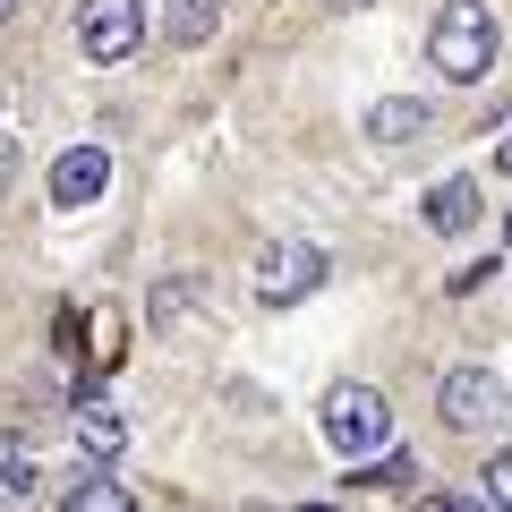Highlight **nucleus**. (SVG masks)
Listing matches in <instances>:
<instances>
[{"mask_svg": "<svg viewBox=\"0 0 512 512\" xmlns=\"http://www.w3.org/2000/svg\"><path fill=\"white\" fill-rule=\"evenodd\" d=\"M427 60H436V77H453V86L487 77L495 69V9L487 0H444L436 26H427Z\"/></svg>", "mask_w": 512, "mask_h": 512, "instance_id": "f257e3e1", "label": "nucleus"}, {"mask_svg": "<svg viewBox=\"0 0 512 512\" xmlns=\"http://www.w3.org/2000/svg\"><path fill=\"white\" fill-rule=\"evenodd\" d=\"M325 444L342 461H376L393 444V402H384L376 384H333L325 393Z\"/></svg>", "mask_w": 512, "mask_h": 512, "instance_id": "f03ea898", "label": "nucleus"}, {"mask_svg": "<svg viewBox=\"0 0 512 512\" xmlns=\"http://www.w3.org/2000/svg\"><path fill=\"white\" fill-rule=\"evenodd\" d=\"M436 410H444V427L478 436V427H504L512 393H504V376H495V367H453V376L436 384Z\"/></svg>", "mask_w": 512, "mask_h": 512, "instance_id": "7ed1b4c3", "label": "nucleus"}, {"mask_svg": "<svg viewBox=\"0 0 512 512\" xmlns=\"http://www.w3.org/2000/svg\"><path fill=\"white\" fill-rule=\"evenodd\" d=\"M316 282H325V248L316 239H265V256H256V299L265 308H291Z\"/></svg>", "mask_w": 512, "mask_h": 512, "instance_id": "20e7f679", "label": "nucleus"}, {"mask_svg": "<svg viewBox=\"0 0 512 512\" xmlns=\"http://www.w3.org/2000/svg\"><path fill=\"white\" fill-rule=\"evenodd\" d=\"M77 43H86V60H128L146 43V0H86L77 9Z\"/></svg>", "mask_w": 512, "mask_h": 512, "instance_id": "39448f33", "label": "nucleus"}, {"mask_svg": "<svg viewBox=\"0 0 512 512\" xmlns=\"http://www.w3.org/2000/svg\"><path fill=\"white\" fill-rule=\"evenodd\" d=\"M111 188V154L103 146H69L52 163V205H94Z\"/></svg>", "mask_w": 512, "mask_h": 512, "instance_id": "423d86ee", "label": "nucleus"}, {"mask_svg": "<svg viewBox=\"0 0 512 512\" xmlns=\"http://www.w3.org/2000/svg\"><path fill=\"white\" fill-rule=\"evenodd\" d=\"M60 512H137V495H128L120 478L94 461V470H77L69 487H60Z\"/></svg>", "mask_w": 512, "mask_h": 512, "instance_id": "0eeeda50", "label": "nucleus"}, {"mask_svg": "<svg viewBox=\"0 0 512 512\" xmlns=\"http://www.w3.org/2000/svg\"><path fill=\"white\" fill-rule=\"evenodd\" d=\"M69 436H77V453H86V461H120V444H128V427H120V410H103V402H77V419H69Z\"/></svg>", "mask_w": 512, "mask_h": 512, "instance_id": "6e6552de", "label": "nucleus"}, {"mask_svg": "<svg viewBox=\"0 0 512 512\" xmlns=\"http://www.w3.org/2000/svg\"><path fill=\"white\" fill-rule=\"evenodd\" d=\"M419 128H427V94H384V103L367 111V137H376V146H410Z\"/></svg>", "mask_w": 512, "mask_h": 512, "instance_id": "1a4fd4ad", "label": "nucleus"}, {"mask_svg": "<svg viewBox=\"0 0 512 512\" xmlns=\"http://www.w3.org/2000/svg\"><path fill=\"white\" fill-rule=\"evenodd\" d=\"M470 222H478V188H470V180L427 188V231H436V239H461Z\"/></svg>", "mask_w": 512, "mask_h": 512, "instance_id": "9d476101", "label": "nucleus"}, {"mask_svg": "<svg viewBox=\"0 0 512 512\" xmlns=\"http://www.w3.org/2000/svg\"><path fill=\"white\" fill-rule=\"evenodd\" d=\"M214 18H222L214 0H171V9H163V35L171 43H205V35H214Z\"/></svg>", "mask_w": 512, "mask_h": 512, "instance_id": "9b49d317", "label": "nucleus"}, {"mask_svg": "<svg viewBox=\"0 0 512 512\" xmlns=\"http://www.w3.org/2000/svg\"><path fill=\"white\" fill-rule=\"evenodd\" d=\"M478 487H487V512H512V444H495V453H487Z\"/></svg>", "mask_w": 512, "mask_h": 512, "instance_id": "f8f14e48", "label": "nucleus"}, {"mask_svg": "<svg viewBox=\"0 0 512 512\" xmlns=\"http://www.w3.org/2000/svg\"><path fill=\"white\" fill-rule=\"evenodd\" d=\"M18 495H35V461L18 444H0V504H18Z\"/></svg>", "mask_w": 512, "mask_h": 512, "instance_id": "ddd939ff", "label": "nucleus"}, {"mask_svg": "<svg viewBox=\"0 0 512 512\" xmlns=\"http://www.w3.org/2000/svg\"><path fill=\"white\" fill-rule=\"evenodd\" d=\"M410 512H487V504H470V495H436V487H427Z\"/></svg>", "mask_w": 512, "mask_h": 512, "instance_id": "4468645a", "label": "nucleus"}, {"mask_svg": "<svg viewBox=\"0 0 512 512\" xmlns=\"http://www.w3.org/2000/svg\"><path fill=\"white\" fill-rule=\"evenodd\" d=\"M495 163H504V171H512V137H504V146H495Z\"/></svg>", "mask_w": 512, "mask_h": 512, "instance_id": "2eb2a0df", "label": "nucleus"}, {"mask_svg": "<svg viewBox=\"0 0 512 512\" xmlns=\"http://www.w3.org/2000/svg\"><path fill=\"white\" fill-rule=\"evenodd\" d=\"M291 512H342V504H291Z\"/></svg>", "mask_w": 512, "mask_h": 512, "instance_id": "dca6fc26", "label": "nucleus"}, {"mask_svg": "<svg viewBox=\"0 0 512 512\" xmlns=\"http://www.w3.org/2000/svg\"><path fill=\"white\" fill-rule=\"evenodd\" d=\"M9 18H18V0H0V26H9Z\"/></svg>", "mask_w": 512, "mask_h": 512, "instance_id": "f3484780", "label": "nucleus"}, {"mask_svg": "<svg viewBox=\"0 0 512 512\" xmlns=\"http://www.w3.org/2000/svg\"><path fill=\"white\" fill-rule=\"evenodd\" d=\"M9 154H18V146H0V180H9Z\"/></svg>", "mask_w": 512, "mask_h": 512, "instance_id": "a211bd4d", "label": "nucleus"}, {"mask_svg": "<svg viewBox=\"0 0 512 512\" xmlns=\"http://www.w3.org/2000/svg\"><path fill=\"white\" fill-rule=\"evenodd\" d=\"M504 248H512V214H504Z\"/></svg>", "mask_w": 512, "mask_h": 512, "instance_id": "6ab92c4d", "label": "nucleus"}]
</instances>
